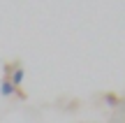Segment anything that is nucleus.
Wrapping results in <instances>:
<instances>
[{"mask_svg": "<svg viewBox=\"0 0 125 123\" xmlns=\"http://www.w3.org/2000/svg\"><path fill=\"white\" fill-rule=\"evenodd\" d=\"M104 102H107L109 107H116L118 105V98L114 95V93H107V95H104Z\"/></svg>", "mask_w": 125, "mask_h": 123, "instance_id": "3", "label": "nucleus"}, {"mask_svg": "<svg viewBox=\"0 0 125 123\" xmlns=\"http://www.w3.org/2000/svg\"><path fill=\"white\" fill-rule=\"evenodd\" d=\"M23 77H26L23 67H19V65H16V67H14V72H12V77H9V81L14 84V88H19V86L23 84Z\"/></svg>", "mask_w": 125, "mask_h": 123, "instance_id": "2", "label": "nucleus"}, {"mask_svg": "<svg viewBox=\"0 0 125 123\" xmlns=\"http://www.w3.org/2000/svg\"><path fill=\"white\" fill-rule=\"evenodd\" d=\"M14 93H19V88H14V84L5 77L2 81H0V95H2V98H12ZM19 95H21V93H19ZM21 98H23V95H21Z\"/></svg>", "mask_w": 125, "mask_h": 123, "instance_id": "1", "label": "nucleus"}]
</instances>
